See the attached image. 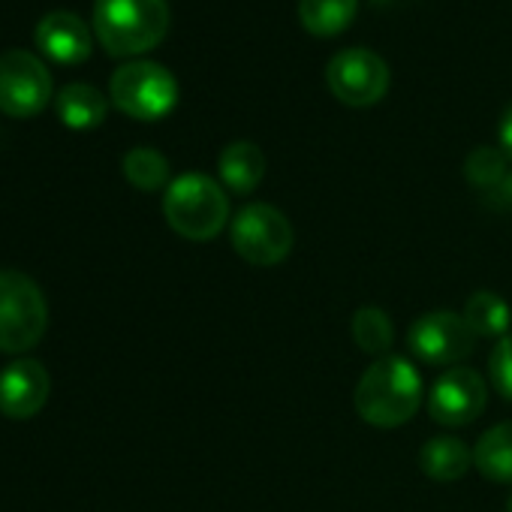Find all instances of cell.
Instances as JSON below:
<instances>
[{
  "mask_svg": "<svg viewBox=\"0 0 512 512\" xmlns=\"http://www.w3.org/2000/svg\"><path fill=\"white\" fill-rule=\"evenodd\" d=\"M419 467L434 482H455L473 467V449L452 434L431 437L419 452Z\"/></svg>",
  "mask_w": 512,
  "mask_h": 512,
  "instance_id": "9a60e30c",
  "label": "cell"
},
{
  "mask_svg": "<svg viewBox=\"0 0 512 512\" xmlns=\"http://www.w3.org/2000/svg\"><path fill=\"white\" fill-rule=\"evenodd\" d=\"M112 103L136 121H160L178 103L175 76L157 61H130L112 73Z\"/></svg>",
  "mask_w": 512,
  "mask_h": 512,
  "instance_id": "8992f818",
  "label": "cell"
},
{
  "mask_svg": "<svg viewBox=\"0 0 512 512\" xmlns=\"http://www.w3.org/2000/svg\"><path fill=\"white\" fill-rule=\"evenodd\" d=\"M356 413L374 428L410 422L422 404V377L401 356H383L356 383Z\"/></svg>",
  "mask_w": 512,
  "mask_h": 512,
  "instance_id": "6da1fadb",
  "label": "cell"
},
{
  "mask_svg": "<svg viewBox=\"0 0 512 512\" xmlns=\"http://www.w3.org/2000/svg\"><path fill=\"white\" fill-rule=\"evenodd\" d=\"M359 0H299V19L314 37H338L356 19Z\"/></svg>",
  "mask_w": 512,
  "mask_h": 512,
  "instance_id": "e0dca14e",
  "label": "cell"
},
{
  "mask_svg": "<svg viewBox=\"0 0 512 512\" xmlns=\"http://www.w3.org/2000/svg\"><path fill=\"white\" fill-rule=\"evenodd\" d=\"M476 335L467 326V320L461 314L452 311H431L422 314L410 332H407V347L410 353L425 362V365H440V368H455L461 365L473 347H476Z\"/></svg>",
  "mask_w": 512,
  "mask_h": 512,
  "instance_id": "9c48e42d",
  "label": "cell"
},
{
  "mask_svg": "<svg viewBox=\"0 0 512 512\" xmlns=\"http://www.w3.org/2000/svg\"><path fill=\"white\" fill-rule=\"evenodd\" d=\"M55 112H58L61 124H67L70 130H94V127H100L106 121L109 100L94 85L73 82V85H67V88L58 91Z\"/></svg>",
  "mask_w": 512,
  "mask_h": 512,
  "instance_id": "5bb4252c",
  "label": "cell"
},
{
  "mask_svg": "<svg viewBox=\"0 0 512 512\" xmlns=\"http://www.w3.org/2000/svg\"><path fill=\"white\" fill-rule=\"evenodd\" d=\"M464 175L473 187L479 190H491L497 184H503L506 178V154L500 148H473L464 160Z\"/></svg>",
  "mask_w": 512,
  "mask_h": 512,
  "instance_id": "44dd1931",
  "label": "cell"
},
{
  "mask_svg": "<svg viewBox=\"0 0 512 512\" xmlns=\"http://www.w3.org/2000/svg\"><path fill=\"white\" fill-rule=\"evenodd\" d=\"M326 82H329V91L344 106L365 109L386 97L392 73H389V64L377 52L353 46V49H341L338 55H332L326 67Z\"/></svg>",
  "mask_w": 512,
  "mask_h": 512,
  "instance_id": "52a82bcc",
  "label": "cell"
},
{
  "mask_svg": "<svg viewBox=\"0 0 512 512\" xmlns=\"http://www.w3.org/2000/svg\"><path fill=\"white\" fill-rule=\"evenodd\" d=\"M485 404H488L485 380L467 365L446 368L428 392V413L434 422L446 428L470 425L473 419H479Z\"/></svg>",
  "mask_w": 512,
  "mask_h": 512,
  "instance_id": "30bf717a",
  "label": "cell"
},
{
  "mask_svg": "<svg viewBox=\"0 0 512 512\" xmlns=\"http://www.w3.org/2000/svg\"><path fill=\"white\" fill-rule=\"evenodd\" d=\"M506 512H512V494H509V503H506Z\"/></svg>",
  "mask_w": 512,
  "mask_h": 512,
  "instance_id": "cb8c5ba5",
  "label": "cell"
},
{
  "mask_svg": "<svg viewBox=\"0 0 512 512\" xmlns=\"http://www.w3.org/2000/svg\"><path fill=\"white\" fill-rule=\"evenodd\" d=\"M229 238H232V247L241 260L256 269H269V266L284 263L296 244L293 223L287 220V214L281 208H275L269 202L244 205L232 217Z\"/></svg>",
  "mask_w": 512,
  "mask_h": 512,
  "instance_id": "5b68a950",
  "label": "cell"
},
{
  "mask_svg": "<svg viewBox=\"0 0 512 512\" xmlns=\"http://www.w3.org/2000/svg\"><path fill=\"white\" fill-rule=\"evenodd\" d=\"M467 326L473 329L476 338H494L500 341L503 335H509V323H512V308L491 290H479L464 302V314Z\"/></svg>",
  "mask_w": 512,
  "mask_h": 512,
  "instance_id": "ac0fdd59",
  "label": "cell"
},
{
  "mask_svg": "<svg viewBox=\"0 0 512 512\" xmlns=\"http://www.w3.org/2000/svg\"><path fill=\"white\" fill-rule=\"evenodd\" d=\"M353 341L362 353L368 356H386L392 350V341H395V329H392V320L383 308H359L353 314Z\"/></svg>",
  "mask_w": 512,
  "mask_h": 512,
  "instance_id": "d6986e66",
  "label": "cell"
},
{
  "mask_svg": "<svg viewBox=\"0 0 512 512\" xmlns=\"http://www.w3.org/2000/svg\"><path fill=\"white\" fill-rule=\"evenodd\" d=\"M49 371L37 359H19L0 371V413L7 419H34L49 401Z\"/></svg>",
  "mask_w": 512,
  "mask_h": 512,
  "instance_id": "8fae6325",
  "label": "cell"
},
{
  "mask_svg": "<svg viewBox=\"0 0 512 512\" xmlns=\"http://www.w3.org/2000/svg\"><path fill=\"white\" fill-rule=\"evenodd\" d=\"M217 172H220V181L232 193H238V196L253 193L266 178V154L260 145L244 142V139L229 142L217 157Z\"/></svg>",
  "mask_w": 512,
  "mask_h": 512,
  "instance_id": "4fadbf2b",
  "label": "cell"
},
{
  "mask_svg": "<svg viewBox=\"0 0 512 512\" xmlns=\"http://www.w3.org/2000/svg\"><path fill=\"white\" fill-rule=\"evenodd\" d=\"M52 73L34 52L13 49L0 55V112L10 118H34L52 100Z\"/></svg>",
  "mask_w": 512,
  "mask_h": 512,
  "instance_id": "ba28073f",
  "label": "cell"
},
{
  "mask_svg": "<svg viewBox=\"0 0 512 512\" xmlns=\"http://www.w3.org/2000/svg\"><path fill=\"white\" fill-rule=\"evenodd\" d=\"M34 37H37L40 52L61 67L85 64L91 58V49H94L88 22L70 10H55V13L43 16Z\"/></svg>",
  "mask_w": 512,
  "mask_h": 512,
  "instance_id": "7c38bea8",
  "label": "cell"
},
{
  "mask_svg": "<svg viewBox=\"0 0 512 512\" xmlns=\"http://www.w3.org/2000/svg\"><path fill=\"white\" fill-rule=\"evenodd\" d=\"M488 374H491V386L506 401H512V332L494 344L491 359H488Z\"/></svg>",
  "mask_w": 512,
  "mask_h": 512,
  "instance_id": "7402d4cb",
  "label": "cell"
},
{
  "mask_svg": "<svg viewBox=\"0 0 512 512\" xmlns=\"http://www.w3.org/2000/svg\"><path fill=\"white\" fill-rule=\"evenodd\" d=\"M124 178L136 190H160L169 181V160L157 148H130L124 154Z\"/></svg>",
  "mask_w": 512,
  "mask_h": 512,
  "instance_id": "ffe728a7",
  "label": "cell"
},
{
  "mask_svg": "<svg viewBox=\"0 0 512 512\" xmlns=\"http://www.w3.org/2000/svg\"><path fill=\"white\" fill-rule=\"evenodd\" d=\"M473 467L491 482H512V422H500L476 440Z\"/></svg>",
  "mask_w": 512,
  "mask_h": 512,
  "instance_id": "2e32d148",
  "label": "cell"
},
{
  "mask_svg": "<svg viewBox=\"0 0 512 512\" xmlns=\"http://www.w3.org/2000/svg\"><path fill=\"white\" fill-rule=\"evenodd\" d=\"M166 223L187 241H211L229 220V196L211 175L184 172L163 196Z\"/></svg>",
  "mask_w": 512,
  "mask_h": 512,
  "instance_id": "3957f363",
  "label": "cell"
},
{
  "mask_svg": "<svg viewBox=\"0 0 512 512\" xmlns=\"http://www.w3.org/2000/svg\"><path fill=\"white\" fill-rule=\"evenodd\" d=\"M497 136H500V151L506 154V160H512V103L503 109V118H500V130H497Z\"/></svg>",
  "mask_w": 512,
  "mask_h": 512,
  "instance_id": "603a6c76",
  "label": "cell"
},
{
  "mask_svg": "<svg viewBox=\"0 0 512 512\" xmlns=\"http://www.w3.org/2000/svg\"><path fill=\"white\" fill-rule=\"evenodd\" d=\"M169 0H94V34L115 58H133L163 43Z\"/></svg>",
  "mask_w": 512,
  "mask_h": 512,
  "instance_id": "7a4b0ae2",
  "label": "cell"
},
{
  "mask_svg": "<svg viewBox=\"0 0 512 512\" xmlns=\"http://www.w3.org/2000/svg\"><path fill=\"white\" fill-rule=\"evenodd\" d=\"M49 326V305L34 278L0 269V353L34 350Z\"/></svg>",
  "mask_w": 512,
  "mask_h": 512,
  "instance_id": "277c9868",
  "label": "cell"
}]
</instances>
